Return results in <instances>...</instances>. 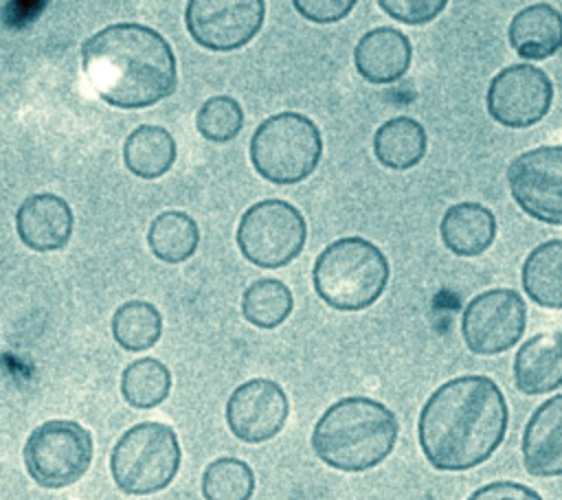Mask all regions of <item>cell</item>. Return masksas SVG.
Instances as JSON below:
<instances>
[{"label":"cell","mask_w":562,"mask_h":500,"mask_svg":"<svg viewBox=\"0 0 562 500\" xmlns=\"http://www.w3.org/2000/svg\"><path fill=\"white\" fill-rule=\"evenodd\" d=\"M413 61V44L408 35L395 26H375L360 35L353 48V66L358 75L373 86L400 81Z\"/></svg>","instance_id":"15"},{"label":"cell","mask_w":562,"mask_h":500,"mask_svg":"<svg viewBox=\"0 0 562 500\" xmlns=\"http://www.w3.org/2000/svg\"><path fill=\"white\" fill-rule=\"evenodd\" d=\"M553 103L551 77L531 64L501 68L485 92L487 114L503 127L527 129L540 123Z\"/></svg>","instance_id":"11"},{"label":"cell","mask_w":562,"mask_h":500,"mask_svg":"<svg viewBox=\"0 0 562 500\" xmlns=\"http://www.w3.org/2000/svg\"><path fill=\"white\" fill-rule=\"evenodd\" d=\"M520 283L536 305L562 309V239H549L529 250L520 268Z\"/></svg>","instance_id":"21"},{"label":"cell","mask_w":562,"mask_h":500,"mask_svg":"<svg viewBox=\"0 0 562 500\" xmlns=\"http://www.w3.org/2000/svg\"><path fill=\"white\" fill-rule=\"evenodd\" d=\"M235 241L246 261L263 270H277L285 268L303 252L307 224L292 202L268 197L244 211Z\"/></svg>","instance_id":"7"},{"label":"cell","mask_w":562,"mask_h":500,"mask_svg":"<svg viewBox=\"0 0 562 500\" xmlns=\"http://www.w3.org/2000/svg\"><path fill=\"white\" fill-rule=\"evenodd\" d=\"M428 149L424 125L413 116H393L373 134V156L391 171H406L419 164Z\"/></svg>","instance_id":"20"},{"label":"cell","mask_w":562,"mask_h":500,"mask_svg":"<svg viewBox=\"0 0 562 500\" xmlns=\"http://www.w3.org/2000/svg\"><path fill=\"white\" fill-rule=\"evenodd\" d=\"M391 263L386 254L364 237L329 241L312 265V285L318 298L338 311H362L386 289Z\"/></svg>","instance_id":"4"},{"label":"cell","mask_w":562,"mask_h":500,"mask_svg":"<svg viewBox=\"0 0 562 500\" xmlns=\"http://www.w3.org/2000/svg\"><path fill=\"white\" fill-rule=\"evenodd\" d=\"M112 336L125 351L151 349L162 336V316L147 300H127L112 316Z\"/></svg>","instance_id":"26"},{"label":"cell","mask_w":562,"mask_h":500,"mask_svg":"<svg viewBox=\"0 0 562 500\" xmlns=\"http://www.w3.org/2000/svg\"><path fill=\"white\" fill-rule=\"evenodd\" d=\"M397 436L400 421L386 404L349 395L327 406L316 419L310 445L327 467L358 474L384 463L395 450Z\"/></svg>","instance_id":"3"},{"label":"cell","mask_w":562,"mask_h":500,"mask_svg":"<svg viewBox=\"0 0 562 500\" xmlns=\"http://www.w3.org/2000/svg\"><path fill=\"white\" fill-rule=\"evenodd\" d=\"M195 127L211 143H228L244 127V110L228 94L211 96L198 107Z\"/></svg>","instance_id":"28"},{"label":"cell","mask_w":562,"mask_h":500,"mask_svg":"<svg viewBox=\"0 0 562 500\" xmlns=\"http://www.w3.org/2000/svg\"><path fill=\"white\" fill-rule=\"evenodd\" d=\"M507 39L527 61L549 59L562 48V13L553 4L533 2L512 18Z\"/></svg>","instance_id":"18"},{"label":"cell","mask_w":562,"mask_h":500,"mask_svg":"<svg viewBox=\"0 0 562 500\" xmlns=\"http://www.w3.org/2000/svg\"><path fill=\"white\" fill-rule=\"evenodd\" d=\"M292 7L314 24H334L351 13L356 0H294Z\"/></svg>","instance_id":"30"},{"label":"cell","mask_w":562,"mask_h":500,"mask_svg":"<svg viewBox=\"0 0 562 500\" xmlns=\"http://www.w3.org/2000/svg\"><path fill=\"white\" fill-rule=\"evenodd\" d=\"M171 390V373L158 357H140L130 362L121 373V395L138 410L160 406Z\"/></svg>","instance_id":"25"},{"label":"cell","mask_w":562,"mask_h":500,"mask_svg":"<svg viewBox=\"0 0 562 500\" xmlns=\"http://www.w3.org/2000/svg\"><path fill=\"white\" fill-rule=\"evenodd\" d=\"M176 138L160 125L136 127L123 145V162L138 178L154 180L165 175L176 162Z\"/></svg>","instance_id":"22"},{"label":"cell","mask_w":562,"mask_h":500,"mask_svg":"<svg viewBox=\"0 0 562 500\" xmlns=\"http://www.w3.org/2000/svg\"><path fill=\"white\" fill-rule=\"evenodd\" d=\"M318 125L301 112H277L263 118L250 136L248 154L255 171L279 186L307 180L323 158Z\"/></svg>","instance_id":"5"},{"label":"cell","mask_w":562,"mask_h":500,"mask_svg":"<svg viewBox=\"0 0 562 500\" xmlns=\"http://www.w3.org/2000/svg\"><path fill=\"white\" fill-rule=\"evenodd\" d=\"M92 434L77 421L50 419L37 425L22 450L26 474L44 489L81 480L92 463Z\"/></svg>","instance_id":"8"},{"label":"cell","mask_w":562,"mask_h":500,"mask_svg":"<svg viewBox=\"0 0 562 500\" xmlns=\"http://www.w3.org/2000/svg\"><path fill=\"white\" fill-rule=\"evenodd\" d=\"M465 500H544L533 487L516 480H492L474 489Z\"/></svg>","instance_id":"31"},{"label":"cell","mask_w":562,"mask_h":500,"mask_svg":"<svg viewBox=\"0 0 562 500\" xmlns=\"http://www.w3.org/2000/svg\"><path fill=\"white\" fill-rule=\"evenodd\" d=\"M294 309L292 289L281 279H257L241 294V316L257 329H277Z\"/></svg>","instance_id":"24"},{"label":"cell","mask_w":562,"mask_h":500,"mask_svg":"<svg viewBox=\"0 0 562 500\" xmlns=\"http://www.w3.org/2000/svg\"><path fill=\"white\" fill-rule=\"evenodd\" d=\"M378 7L393 20L408 24V26H419L432 22L446 7V0H380Z\"/></svg>","instance_id":"29"},{"label":"cell","mask_w":562,"mask_h":500,"mask_svg":"<svg viewBox=\"0 0 562 500\" xmlns=\"http://www.w3.org/2000/svg\"><path fill=\"white\" fill-rule=\"evenodd\" d=\"M252 467L235 456H220L202 471L204 500H250L255 493Z\"/></svg>","instance_id":"27"},{"label":"cell","mask_w":562,"mask_h":500,"mask_svg":"<svg viewBox=\"0 0 562 500\" xmlns=\"http://www.w3.org/2000/svg\"><path fill=\"white\" fill-rule=\"evenodd\" d=\"M527 329L525 298L512 287L472 296L461 314V336L470 353L498 355L518 344Z\"/></svg>","instance_id":"9"},{"label":"cell","mask_w":562,"mask_h":500,"mask_svg":"<svg viewBox=\"0 0 562 500\" xmlns=\"http://www.w3.org/2000/svg\"><path fill=\"white\" fill-rule=\"evenodd\" d=\"M81 64L92 88L114 107H149L178 86V64L169 42L138 22H119L92 33L81 46Z\"/></svg>","instance_id":"2"},{"label":"cell","mask_w":562,"mask_h":500,"mask_svg":"<svg viewBox=\"0 0 562 500\" xmlns=\"http://www.w3.org/2000/svg\"><path fill=\"white\" fill-rule=\"evenodd\" d=\"M182 461L178 434L171 425L143 421L125 430L112 447L110 471L125 496H151L167 489Z\"/></svg>","instance_id":"6"},{"label":"cell","mask_w":562,"mask_h":500,"mask_svg":"<svg viewBox=\"0 0 562 500\" xmlns=\"http://www.w3.org/2000/svg\"><path fill=\"white\" fill-rule=\"evenodd\" d=\"M263 20V0H191L184 9V24L193 42L215 53L246 46L261 31Z\"/></svg>","instance_id":"12"},{"label":"cell","mask_w":562,"mask_h":500,"mask_svg":"<svg viewBox=\"0 0 562 500\" xmlns=\"http://www.w3.org/2000/svg\"><path fill=\"white\" fill-rule=\"evenodd\" d=\"M507 184L525 215L562 226V145H538L518 154L507 167Z\"/></svg>","instance_id":"10"},{"label":"cell","mask_w":562,"mask_h":500,"mask_svg":"<svg viewBox=\"0 0 562 500\" xmlns=\"http://www.w3.org/2000/svg\"><path fill=\"white\" fill-rule=\"evenodd\" d=\"M520 456L529 476H562V393L544 399L529 414L520 436Z\"/></svg>","instance_id":"14"},{"label":"cell","mask_w":562,"mask_h":500,"mask_svg":"<svg viewBox=\"0 0 562 500\" xmlns=\"http://www.w3.org/2000/svg\"><path fill=\"white\" fill-rule=\"evenodd\" d=\"M496 215L479 202H457L446 208L439 221L443 246L457 257H479L496 239Z\"/></svg>","instance_id":"19"},{"label":"cell","mask_w":562,"mask_h":500,"mask_svg":"<svg viewBox=\"0 0 562 500\" xmlns=\"http://www.w3.org/2000/svg\"><path fill=\"white\" fill-rule=\"evenodd\" d=\"M226 425L235 439L259 445L274 439L288 423L290 399L283 386L270 377L241 382L226 399Z\"/></svg>","instance_id":"13"},{"label":"cell","mask_w":562,"mask_h":500,"mask_svg":"<svg viewBox=\"0 0 562 500\" xmlns=\"http://www.w3.org/2000/svg\"><path fill=\"white\" fill-rule=\"evenodd\" d=\"M147 243L160 261L182 263L195 254L200 228L191 215L182 211H165L149 224Z\"/></svg>","instance_id":"23"},{"label":"cell","mask_w":562,"mask_h":500,"mask_svg":"<svg viewBox=\"0 0 562 500\" xmlns=\"http://www.w3.org/2000/svg\"><path fill=\"white\" fill-rule=\"evenodd\" d=\"M72 226V208L64 197L53 193H35L26 197L15 213L18 237L35 252L61 250L70 241Z\"/></svg>","instance_id":"16"},{"label":"cell","mask_w":562,"mask_h":500,"mask_svg":"<svg viewBox=\"0 0 562 500\" xmlns=\"http://www.w3.org/2000/svg\"><path fill=\"white\" fill-rule=\"evenodd\" d=\"M514 386L522 395H547L562 386V331L525 340L514 355Z\"/></svg>","instance_id":"17"},{"label":"cell","mask_w":562,"mask_h":500,"mask_svg":"<svg viewBox=\"0 0 562 500\" xmlns=\"http://www.w3.org/2000/svg\"><path fill=\"white\" fill-rule=\"evenodd\" d=\"M509 406L487 375H459L437 386L417 417V441L437 471L483 465L505 441Z\"/></svg>","instance_id":"1"}]
</instances>
